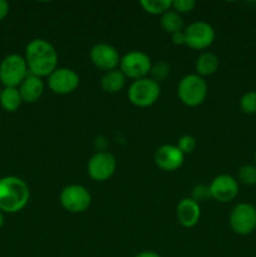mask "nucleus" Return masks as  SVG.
<instances>
[{
  "mask_svg": "<svg viewBox=\"0 0 256 257\" xmlns=\"http://www.w3.org/2000/svg\"><path fill=\"white\" fill-rule=\"evenodd\" d=\"M2 90H3V89H2V88H0V95H2Z\"/></svg>",
  "mask_w": 256,
  "mask_h": 257,
  "instance_id": "nucleus-33",
  "label": "nucleus"
},
{
  "mask_svg": "<svg viewBox=\"0 0 256 257\" xmlns=\"http://www.w3.org/2000/svg\"><path fill=\"white\" fill-rule=\"evenodd\" d=\"M25 62L30 74L49 77L58 68V52L48 40L33 39L25 48Z\"/></svg>",
  "mask_w": 256,
  "mask_h": 257,
  "instance_id": "nucleus-1",
  "label": "nucleus"
},
{
  "mask_svg": "<svg viewBox=\"0 0 256 257\" xmlns=\"http://www.w3.org/2000/svg\"><path fill=\"white\" fill-rule=\"evenodd\" d=\"M211 198L221 203H227L235 200L238 195V182L230 175H220L210 183Z\"/></svg>",
  "mask_w": 256,
  "mask_h": 257,
  "instance_id": "nucleus-13",
  "label": "nucleus"
},
{
  "mask_svg": "<svg viewBox=\"0 0 256 257\" xmlns=\"http://www.w3.org/2000/svg\"><path fill=\"white\" fill-rule=\"evenodd\" d=\"M150 74L151 79H153L155 82H162V80H165L170 75V64L166 63L165 60H160V62L152 64Z\"/></svg>",
  "mask_w": 256,
  "mask_h": 257,
  "instance_id": "nucleus-24",
  "label": "nucleus"
},
{
  "mask_svg": "<svg viewBox=\"0 0 256 257\" xmlns=\"http://www.w3.org/2000/svg\"><path fill=\"white\" fill-rule=\"evenodd\" d=\"M192 200H195L196 202H201V201H207L208 198H211V192L210 187L206 185H197L193 187L192 190Z\"/></svg>",
  "mask_w": 256,
  "mask_h": 257,
  "instance_id": "nucleus-27",
  "label": "nucleus"
},
{
  "mask_svg": "<svg viewBox=\"0 0 256 257\" xmlns=\"http://www.w3.org/2000/svg\"><path fill=\"white\" fill-rule=\"evenodd\" d=\"M125 75L119 69L105 72L104 75L100 79V87L105 93H118L124 88L125 85Z\"/></svg>",
  "mask_w": 256,
  "mask_h": 257,
  "instance_id": "nucleus-18",
  "label": "nucleus"
},
{
  "mask_svg": "<svg viewBox=\"0 0 256 257\" xmlns=\"http://www.w3.org/2000/svg\"><path fill=\"white\" fill-rule=\"evenodd\" d=\"M160 24L162 27V29L171 35L175 34V33L182 32L183 29L182 17L173 9H170L165 14L161 15Z\"/></svg>",
  "mask_w": 256,
  "mask_h": 257,
  "instance_id": "nucleus-19",
  "label": "nucleus"
},
{
  "mask_svg": "<svg viewBox=\"0 0 256 257\" xmlns=\"http://www.w3.org/2000/svg\"><path fill=\"white\" fill-rule=\"evenodd\" d=\"M3 225H4V216H3V212L0 211V228L3 227Z\"/></svg>",
  "mask_w": 256,
  "mask_h": 257,
  "instance_id": "nucleus-31",
  "label": "nucleus"
},
{
  "mask_svg": "<svg viewBox=\"0 0 256 257\" xmlns=\"http://www.w3.org/2000/svg\"><path fill=\"white\" fill-rule=\"evenodd\" d=\"M177 148L183 153V155H190L197 147V141L193 136L191 135H185L182 137L178 138L177 141Z\"/></svg>",
  "mask_w": 256,
  "mask_h": 257,
  "instance_id": "nucleus-25",
  "label": "nucleus"
},
{
  "mask_svg": "<svg viewBox=\"0 0 256 257\" xmlns=\"http://www.w3.org/2000/svg\"><path fill=\"white\" fill-rule=\"evenodd\" d=\"M240 108L245 114H256V90H248L241 97Z\"/></svg>",
  "mask_w": 256,
  "mask_h": 257,
  "instance_id": "nucleus-23",
  "label": "nucleus"
},
{
  "mask_svg": "<svg viewBox=\"0 0 256 257\" xmlns=\"http://www.w3.org/2000/svg\"><path fill=\"white\" fill-rule=\"evenodd\" d=\"M228 223L237 235H250L256 228V207L251 203H238L231 210Z\"/></svg>",
  "mask_w": 256,
  "mask_h": 257,
  "instance_id": "nucleus-8",
  "label": "nucleus"
},
{
  "mask_svg": "<svg viewBox=\"0 0 256 257\" xmlns=\"http://www.w3.org/2000/svg\"><path fill=\"white\" fill-rule=\"evenodd\" d=\"M62 207L70 213H82L89 208L92 196L82 185L65 186L59 195Z\"/></svg>",
  "mask_w": 256,
  "mask_h": 257,
  "instance_id": "nucleus-7",
  "label": "nucleus"
},
{
  "mask_svg": "<svg viewBox=\"0 0 256 257\" xmlns=\"http://www.w3.org/2000/svg\"><path fill=\"white\" fill-rule=\"evenodd\" d=\"M185 161V155L173 145H163L155 153V163L160 170L173 172L181 168Z\"/></svg>",
  "mask_w": 256,
  "mask_h": 257,
  "instance_id": "nucleus-14",
  "label": "nucleus"
},
{
  "mask_svg": "<svg viewBox=\"0 0 256 257\" xmlns=\"http://www.w3.org/2000/svg\"><path fill=\"white\" fill-rule=\"evenodd\" d=\"M19 93L22 97L23 102L25 103H35L37 100L40 99L44 92V83H43L42 78L37 77V75L28 74L19 85Z\"/></svg>",
  "mask_w": 256,
  "mask_h": 257,
  "instance_id": "nucleus-16",
  "label": "nucleus"
},
{
  "mask_svg": "<svg viewBox=\"0 0 256 257\" xmlns=\"http://www.w3.org/2000/svg\"><path fill=\"white\" fill-rule=\"evenodd\" d=\"M9 13V4L5 0H0V20L4 19Z\"/></svg>",
  "mask_w": 256,
  "mask_h": 257,
  "instance_id": "nucleus-29",
  "label": "nucleus"
},
{
  "mask_svg": "<svg viewBox=\"0 0 256 257\" xmlns=\"http://www.w3.org/2000/svg\"><path fill=\"white\" fill-rule=\"evenodd\" d=\"M117 161L109 152H97L89 158L87 165V173L92 180L97 182L108 181L115 172Z\"/></svg>",
  "mask_w": 256,
  "mask_h": 257,
  "instance_id": "nucleus-9",
  "label": "nucleus"
},
{
  "mask_svg": "<svg viewBox=\"0 0 256 257\" xmlns=\"http://www.w3.org/2000/svg\"><path fill=\"white\" fill-rule=\"evenodd\" d=\"M172 43L176 45H185L186 39H185V33L182 32H178L172 34Z\"/></svg>",
  "mask_w": 256,
  "mask_h": 257,
  "instance_id": "nucleus-28",
  "label": "nucleus"
},
{
  "mask_svg": "<svg viewBox=\"0 0 256 257\" xmlns=\"http://www.w3.org/2000/svg\"><path fill=\"white\" fill-rule=\"evenodd\" d=\"M220 67V60L217 55L211 52H203L197 57L195 62V69L200 77H208L215 74Z\"/></svg>",
  "mask_w": 256,
  "mask_h": 257,
  "instance_id": "nucleus-17",
  "label": "nucleus"
},
{
  "mask_svg": "<svg viewBox=\"0 0 256 257\" xmlns=\"http://www.w3.org/2000/svg\"><path fill=\"white\" fill-rule=\"evenodd\" d=\"M207 83L197 74L185 75L177 85V95L187 107H197L205 102L207 97Z\"/></svg>",
  "mask_w": 256,
  "mask_h": 257,
  "instance_id": "nucleus-3",
  "label": "nucleus"
},
{
  "mask_svg": "<svg viewBox=\"0 0 256 257\" xmlns=\"http://www.w3.org/2000/svg\"><path fill=\"white\" fill-rule=\"evenodd\" d=\"M185 45L191 49L203 50L211 47L215 40V30L212 25L206 22H195L188 25L185 30Z\"/></svg>",
  "mask_w": 256,
  "mask_h": 257,
  "instance_id": "nucleus-10",
  "label": "nucleus"
},
{
  "mask_svg": "<svg viewBox=\"0 0 256 257\" xmlns=\"http://www.w3.org/2000/svg\"><path fill=\"white\" fill-rule=\"evenodd\" d=\"M161 95L160 83L146 77L142 79L133 80L128 88V99L133 105L140 108H147L155 104Z\"/></svg>",
  "mask_w": 256,
  "mask_h": 257,
  "instance_id": "nucleus-4",
  "label": "nucleus"
},
{
  "mask_svg": "<svg viewBox=\"0 0 256 257\" xmlns=\"http://www.w3.org/2000/svg\"><path fill=\"white\" fill-rule=\"evenodd\" d=\"M253 160H255V166H256V151H255V155H253Z\"/></svg>",
  "mask_w": 256,
  "mask_h": 257,
  "instance_id": "nucleus-32",
  "label": "nucleus"
},
{
  "mask_svg": "<svg viewBox=\"0 0 256 257\" xmlns=\"http://www.w3.org/2000/svg\"><path fill=\"white\" fill-rule=\"evenodd\" d=\"M176 216H177V220L181 226L186 228L193 227L195 225H197L201 217L200 203L196 202L191 197L182 198L176 208Z\"/></svg>",
  "mask_w": 256,
  "mask_h": 257,
  "instance_id": "nucleus-15",
  "label": "nucleus"
},
{
  "mask_svg": "<svg viewBox=\"0 0 256 257\" xmlns=\"http://www.w3.org/2000/svg\"><path fill=\"white\" fill-rule=\"evenodd\" d=\"M25 58L19 54H10L0 63V82L9 88H17L28 77Z\"/></svg>",
  "mask_w": 256,
  "mask_h": 257,
  "instance_id": "nucleus-5",
  "label": "nucleus"
},
{
  "mask_svg": "<svg viewBox=\"0 0 256 257\" xmlns=\"http://www.w3.org/2000/svg\"><path fill=\"white\" fill-rule=\"evenodd\" d=\"M152 68V60L146 53L141 50H132L120 58L119 70L125 78L138 80L146 78Z\"/></svg>",
  "mask_w": 256,
  "mask_h": 257,
  "instance_id": "nucleus-6",
  "label": "nucleus"
},
{
  "mask_svg": "<svg viewBox=\"0 0 256 257\" xmlns=\"http://www.w3.org/2000/svg\"><path fill=\"white\" fill-rule=\"evenodd\" d=\"M89 58L98 69L110 72L119 67L120 55L113 45L108 43H98L90 49Z\"/></svg>",
  "mask_w": 256,
  "mask_h": 257,
  "instance_id": "nucleus-12",
  "label": "nucleus"
},
{
  "mask_svg": "<svg viewBox=\"0 0 256 257\" xmlns=\"http://www.w3.org/2000/svg\"><path fill=\"white\" fill-rule=\"evenodd\" d=\"M23 103L22 97L18 88H9L5 87L2 90V95H0V104L8 112H15L20 104Z\"/></svg>",
  "mask_w": 256,
  "mask_h": 257,
  "instance_id": "nucleus-20",
  "label": "nucleus"
},
{
  "mask_svg": "<svg viewBox=\"0 0 256 257\" xmlns=\"http://www.w3.org/2000/svg\"><path fill=\"white\" fill-rule=\"evenodd\" d=\"M0 124H2V122H0Z\"/></svg>",
  "mask_w": 256,
  "mask_h": 257,
  "instance_id": "nucleus-34",
  "label": "nucleus"
},
{
  "mask_svg": "<svg viewBox=\"0 0 256 257\" xmlns=\"http://www.w3.org/2000/svg\"><path fill=\"white\" fill-rule=\"evenodd\" d=\"M79 75L70 68H57L48 77V85L55 94L67 95L74 92L79 85Z\"/></svg>",
  "mask_w": 256,
  "mask_h": 257,
  "instance_id": "nucleus-11",
  "label": "nucleus"
},
{
  "mask_svg": "<svg viewBox=\"0 0 256 257\" xmlns=\"http://www.w3.org/2000/svg\"><path fill=\"white\" fill-rule=\"evenodd\" d=\"M140 4L146 13L152 15H162L172 9L171 0H142Z\"/></svg>",
  "mask_w": 256,
  "mask_h": 257,
  "instance_id": "nucleus-21",
  "label": "nucleus"
},
{
  "mask_svg": "<svg viewBox=\"0 0 256 257\" xmlns=\"http://www.w3.org/2000/svg\"><path fill=\"white\" fill-rule=\"evenodd\" d=\"M237 178L241 183L247 186L256 185V166L243 165L238 168Z\"/></svg>",
  "mask_w": 256,
  "mask_h": 257,
  "instance_id": "nucleus-22",
  "label": "nucleus"
},
{
  "mask_svg": "<svg viewBox=\"0 0 256 257\" xmlns=\"http://www.w3.org/2000/svg\"><path fill=\"white\" fill-rule=\"evenodd\" d=\"M30 198L29 186L15 176L0 178V211L17 213L28 205Z\"/></svg>",
  "mask_w": 256,
  "mask_h": 257,
  "instance_id": "nucleus-2",
  "label": "nucleus"
},
{
  "mask_svg": "<svg viewBox=\"0 0 256 257\" xmlns=\"http://www.w3.org/2000/svg\"><path fill=\"white\" fill-rule=\"evenodd\" d=\"M195 7V0H173L172 2V9L177 12L178 14H185V13L192 12Z\"/></svg>",
  "mask_w": 256,
  "mask_h": 257,
  "instance_id": "nucleus-26",
  "label": "nucleus"
},
{
  "mask_svg": "<svg viewBox=\"0 0 256 257\" xmlns=\"http://www.w3.org/2000/svg\"><path fill=\"white\" fill-rule=\"evenodd\" d=\"M135 257H161V255H158L155 251H142V252L137 253Z\"/></svg>",
  "mask_w": 256,
  "mask_h": 257,
  "instance_id": "nucleus-30",
  "label": "nucleus"
}]
</instances>
